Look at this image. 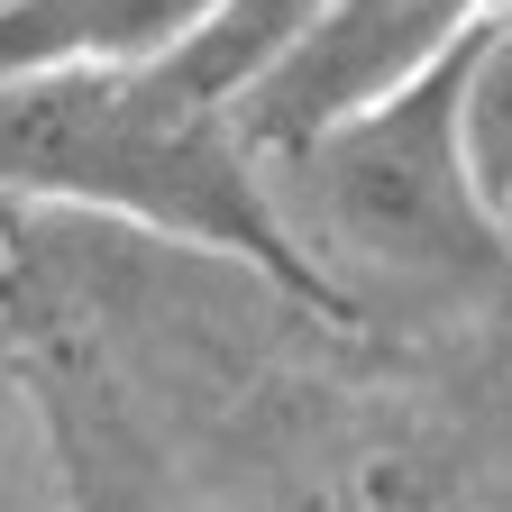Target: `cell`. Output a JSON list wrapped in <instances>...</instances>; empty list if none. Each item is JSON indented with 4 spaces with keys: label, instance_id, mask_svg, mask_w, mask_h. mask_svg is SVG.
Wrapping results in <instances>:
<instances>
[{
    "label": "cell",
    "instance_id": "obj_1",
    "mask_svg": "<svg viewBox=\"0 0 512 512\" xmlns=\"http://www.w3.org/2000/svg\"><path fill=\"white\" fill-rule=\"evenodd\" d=\"M0 202H74V211L147 220L165 238L247 256L256 275L293 284V302L311 311H339V284L311 266L238 119L192 101L165 64L0 74Z\"/></svg>",
    "mask_w": 512,
    "mask_h": 512
},
{
    "label": "cell",
    "instance_id": "obj_2",
    "mask_svg": "<svg viewBox=\"0 0 512 512\" xmlns=\"http://www.w3.org/2000/svg\"><path fill=\"white\" fill-rule=\"evenodd\" d=\"M284 174L302 183V247L366 256L384 275H458L512 238V220L476 192L458 138V55L284 147Z\"/></svg>",
    "mask_w": 512,
    "mask_h": 512
},
{
    "label": "cell",
    "instance_id": "obj_3",
    "mask_svg": "<svg viewBox=\"0 0 512 512\" xmlns=\"http://www.w3.org/2000/svg\"><path fill=\"white\" fill-rule=\"evenodd\" d=\"M494 10L503 0H330L311 19V37L238 101V138L256 156H284V147L320 138L330 119L403 92L439 55H458Z\"/></svg>",
    "mask_w": 512,
    "mask_h": 512
},
{
    "label": "cell",
    "instance_id": "obj_4",
    "mask_svg": "<svg viewBox=\"0 0 512 512\" xmlns=\"http://www.w3.org/2000/svg\"><path fill=\"white\" fill-rule=\"evenodd\" d=\"M320 10H330V0H220V10L192 28L174 55H156V64H165V74H174L192 101H211V110L238 119V101L266 83L302 37H311Z\"/></svg>",
    "mask_w": 512,
    "mask_h": 512
},
{
    "label": "cell",
    "instance_id": "obj_5",
    "mask_svg": "<svg viewBox=\"0 0 512 512\" xmlns=\"http://www.w3.org/2000/svg\"><path fill=\"white\" fill-rule=\"evenodd\" d=\"M458 138H467L476 192L512 220V10H494L458 46Z\"/></svg>",
    "mask_w": 512,
    "mask_h": 512
},
{
    "label": "cell",
    "instance_id": "obj_6",
    "mask_svg": "<svg viewBox=\"0 0 512 512\" xmlns=\"http://www.w3.org/2000/svg\"><path fill=\"white\" fill-rule=\"evenodd\" d=\"M0 512H55V485H46V458H37V430H28V403H19L10 375H0Z\"/></svg>",
    "mask_w": 512,
    "mask_h": 512
},
{
    "label": "cell",
    "instance_id": "obj_7",
    "mask_svg": "<svg viewBox=\"0 0 512 512\" xmlns=\"http://www.w3.org/2000/svg\"><path fill=\"white\" fill-rule=\"evenodd\" d=\"M503 10H512V0H503Z\"/></svg>",
    "mask_w": 512,
    "mask_h": 512
}]
</instances>
